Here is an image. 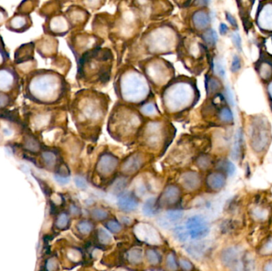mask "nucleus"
I'll list each match as a JSON object with an SVG mask.
<instances>
[{"instance_id": "obj_1", "label": "nucleus", "mask_w": 272, "mask_h": 271, "mask_svg": "<svg viewBox=\"0 0 272 271\" xmlns=\"http://www.w3.org/2000/svg\"><path fill=\"white\" fill-rule=\"evenodd\" d=\"M251 145L255 152L260 153L268 148L271 142V131L268 122L260 120L251 126Z\"/></svg>"}, {"instance_id": "obj_2", "label": "nucleus", "mask_w": 272, "mask_h": 271, "mask_svg": "<svg viewBox=\"0 0 272 271\" xmlns=\"http://www.w3.org/2000/svg\"><path fill=\"white\" fill-rule=\"evenodd\" d=\"M192 93L186 86H177L167 94V105L173 111L181 109L191 100Z\"/></svg>"}, {"instance_id": "obj_3", "label": "nucleus", "mask_w": 272, "mask_h": 271, "mask_svg": "<svg viewBox=\"0 0 272 271\" xmlns=\"http://www.w3.org/2000/svg\"><path fill=\"white\" fill-rule=\"evenodd\" d=\"M186 227L190 237L194 240H200L205 237L209 234L210 230L206 219L200 215L193 216L188 219L186 223Z\"/></svg>"}, {"instance_id": "obj_4", "label": "nucleus", "mask_w": 272, "mask_h": 271, "mask_svg": "<svg viewBox=\"0 0 272 271\" xmlns=\"http://www.w3.org/2000/svg\"><path fill=\"white\" fill-rule=\"evenodd\" d=\"M140 118L135 114H124L120 116L116 120V122L112 123V126H114L115 130L118 131L121 136L131 135L137 130L140 126Z\"/></svg>"}, {"instance_id": "obj_5", "label": "nucleus", "mask_w": 272, "mask_h": 271, "mask_svg": "<svg viewBox=\"0 0 272 271\" xmlns=\"http://www.w3.org/2000/svg\"><path fill=\"white\" fill-rule=\"evenodd\" d=\"M163 126L159 122L148 124L144 133V139L148 148H157L163 141Z\"/></svg>"}, {"instance_id": "obj_6", "label": "nucleus", "mask_w": 272, "mask_h": 271, "mask_svg": "<svg viewBox=\"0 0 272 271\" xmlns=\"http://www.w3.org/2000/svg\"><path fill=\"white\" fill-rule=\"evenodd\" d=\"M146 92L147 89L144 83L139 78L132 76L125 83L123 94L128 100L137 101L144 97Z\"/></svg>"}, {"instance_id": "obj_7", "label": "nucleus", "mask_w": 272, "mask_h": 271, "mask_svg": "<svg viewBox=\"0 0 272 271\" xmlns=\"http://www.w3.org/2000/svg\"><path fill=\"white\" fill-rule=\"evenodd\" d=\"M56 89V84L52 78L40 76L32 82V92L37 97H46L53 95Z\"/></svg>"}, {"instance_id": "obj_8", "label": "nucleus", "mask_w": 272, "mask_h": 271, "mask_svg": "<svg viewBox=\"0 0 272 271\" xmlns=\"http://www.w3.org/2000/svg\"><path fill=\"white\" fill-rule=\"evenodd\" d=\"M118 164V158L116 157L110 153H103L98 159L97 171L101 176H109L115 172Z\"/></svg>"}, {"instance_id": "obj_9", "label": "nucleus", "mask_w": 272, "mask_h": 271, "mask_svg": "<svg viewBox=\"0 0 272 271\" xmlns=\"http://www.w3.org/2000/svg\"><path fill=\"white\" fill-rule=\"evenodd\" d=\"M181 199V189L177 185H168L161 194L158 204L159 207L175 205Z\"/></svg>"}, {"instance_id": "obj_10", "label": "nucleus", "mask_w": 272, "mask_h": 271, "mask_svg": "<svg viewBox=\"0 0 272 271\" xmlns=\"http://www.w3.org/2000/svg\"><path fill=\"white\" fill-rule=\"evenodd\" d=\"M135 236L139 240L150 244H159L160 237L158 231L150 225L141 223L135 227Z\"/></svg>"}, {"instance_id": "obj_11", "label": "nucleus", "mask_w": 272, "mask_h": 271, "mask_svg": "<svg viewBox=\"0 0 272 271\" xmlns=\"http://www.w3.org/2000/svg\"><path fill=\"white\" fill-rule=\"evenodd\" d=\"M257 24L262 30L272 32V2H267L261 7L258 15Z\"/></svg>"}, {"instance_id": "obj_12", "label": "nucleus", "mask_w": 272, "mask_h": 271, "mask_svg": "<svg viewBox=\"0 0 272 271\" xmlns=\"http://www.w3.org/2000/svg\"><path fill=\"white\" fill-rule=\"evenodd\" d=\"M181 185L188 191H195L201 185V178L198 172L195 171H186L180 178Z\"/></svg>"}, {"instance_id": "obj_13", "label": "nucleus", "mask_w": 272, "mask_h": 271, "mask_svg": "<svg viewBox=\"0 0 272 271\" xmlns=\"http://www.w3.org/2000/svg\"><path fill=\"white\" fill-rule=\"evenodd\" d=\"M143 156L139 153H135L125 160L122 165V171L126 174H133L139 171L144 165Z\"/></svg>"}, {"instance_id": "obj_14", "label": "nucleus", "mask_w": 272, "mask_h": 271, "mask_svg": "<svg viewBox=\"0 0 272 271\" xmlns=\"http://www.w3.org/2000/svg\"><path fill=\"white\" fill-rule=\"evenodd\" d=\"M225 173L220 171L210 172L206 177L207 186L213 191H220L225 185Z\"/></svg>"}, {"instance_id": "obj_15", "label": "nucleus", "mask_w": 272, "mask_h": 271, "mask_svg": "<svg viewBox=\"0 0 272 271\" xmlns=\"http://www.w3.org/2000/svg\"><path fill=\"white\" fill-rule=\"evenodd\" d=\"M117 205L124 212H132L137 208L139 202L133 195L124 194L119 197Z\"/></svg>"}, {"instance_id": "obj_16", "label": "nucleus", "mask_w": 272, "mask_h": 271, "mask_svg": "<svg viewBox=\"0 0 272 271\" xmlns=\"http://www.w3.org/2000/svg\"><path fill=\"white\" fill-rule=\"evenodd\" d=\"M15 74L9 69L0 70V90L7 91L15 84Z\"/></svg>"}, {"instance_id": "obj_17", "label": "nucleus", "mask_w": 272, "mask_h": 271, "mask_svg": "<svg viewBox=\"0 0 272 271\" xmlns=\"http://www.w3.org/2000/svg\"><path fill=\"white\" fill-rule=\"evenodd\" d=\"M83 119L92 121L94 123L99 120L101 117L102 112L99 107H97L94 103H87L86 105L82 108Z\"/></svg>"}, {"instance_id": "obj_18", "label": "nucleus", "mask_w": 272, "mask_h": 271, "mask_svg": "<svg viewBox=\"0 0 272 271\" xmlns=\"http://www.w3.org/2000/svg\"><path fill=\"white\" fill-rule=\"evenodd\" d=\"M239 255H240V251L236 250V248H228L222 254V261L227 266H237Z\"/></svg>"}, {"instance_id": "obj_19", "label": "nucleus", "mask_w": 272, "mask_h": 271, "mask_svg": "<svg viewBox=\"0 0 272 271\" xmlns=\"http://www.w3.org/2000/svg\"><path fill=\"white\" fill-rule=\"evenodd\" d=\"M158 208L159 206L155 198H150L145 202L142 211L146 217H152L158 213Z\"/></svg>"}, {"instance_id": "obj_20", "label": "nucleus", "mask_w": 272, "mask_h": 271, "mask_svg": "<svg viewBox=\"0 0 272 271\" xmlns=\"http://www.w3.org/2000/svg\"><path fill=\"white\" fill-rule=\"evenodd\" d=\"M127 260L132 265H138L143 261V250L141 248L133 247L127 253Z\"/></svg>"}, {"instance_id": "obj_21", "label": "nucleus", "mask_w": 272, "mask_h": 271, "mask_svg": "<svg viewBox=\"0 0 272 271\" xmlns=\"http://www.w3.org/2000/svg\"><path fill=\"white\" fill-rule=\"evenodd\" d=\"M194 21L198 27L205 28L209 25L210 19L206 13L198 12L194 15Z\"/></svg>"}, {"instance_id": "obj_22", "label": "nucleus", "mask_w": 272, "mask_h": 271, "mask_svg": "<svg viewBox=\"0 0 272 271\" xmlns=\"http://www.w3.org/2000/svg\"><path fill=\"white\" fill-rule=\"evenodd\" d=\"M97 240L99 241V244L104 246H108L112 244V237L110 235L108 231H106L103 228H99L97 231Z\"/></svg>"}, {"instance_id": "obj_23", "label": "nucleus", "mask_w": 272, "mask_h": 271, "mask_svg": "<svg viewBox=\"0 0 272 271\" xmlns=\"http://www.w3.org/2000/svg\"><path fill=\"white\" fill-rule=\"evenodd\" d=\"M218 118L223 123L229 124L233 121V115L228 107H223L219 111Z\"/></svg>"}, {"instance_id": "obj_24", "label": "nucleus", "mask_w": 272, "mask_h": 271, "mask_svg": "<svg viewBox=\"0 0 272 271\" xmlns=\"http://www.w3.org/2000/svg\"><path fill=\"white\" fill-rule=\"evenodd\" d=\"M183 212L178 209H172L169 210L166 214V221L167 223H173V222H177L179 221L182 217H183Z\"/></svg>"}, {"instance_id": "obj_25", "label": "nucleus", "mask_w": 272, "mask_h": 271, "mask_svg": "<svg viewBox=\"0 0 272 271\" xmlns=\"http://www.w3.org/2000/svg\"><path fill=\"white\" fill-rule=\"evenodd\" d=\"M272 64L269 61L263 62L260 65V76L264 80L270 79L272 75Z\"/></svg>"}, {"instance_id": "obj_26", "label": "nucleus", "mask_w": 272, "mask_h": 271, "mask_svg": "<svg viewBox=\"0 0 272 271\" xmlns=\"http://www.w3.org/2000/svg\"><path fill=\"white\" fill-rule=\"evenodd\" d=\"M146 256L148 262L152 265H158L161 262V255L158 251L154 249H149L146 252Z\"/></svg>"}, {"instance_id": "obj_27", "label": "nucleus", "mask_w": 272, "mask_h": 271, "mask_svg": "<svg viewBox=\"0 0 272 271\" xmlns=\"http://www.w3.org/2000/svg\"><path fill=\"white\" fill-rule=\"evenodd\" d=\"M91 216H92V218L94 219L95 221H105V220L108 219L109 213L105 209L97 208H94L93 210H92Z\"/></svg>"}, {"instance_id": "obj_28", "label": "nucleus", "mask_w": 272, "mask_h": 271, "mask_svg": "<svg viewBox=\"0 0 272 271\" xmlns=\"http://www.w3.org/2000/svg\"><path fill=\"white\" fill-rule=\"evenodd\" d=\"M219 165V171L224 172L225 174L229 175V176L233 174L235 171H236V167H235L234 165L232 164V162H229V161H227V160L220 162Z\"/></svg>"}, {"instance_id": "obj_29", "label": "nucleus", "mask_w": 272, "mask_h": 271, "mask_svg": "<svg viewBox=\"0 0 272 271\" xmlns=\"http://www.w3.org/2000/svg\"><path fill=\"white\" fill-rule=\"evenodd\" d=\"M196 164L199 169H201L202 171H205L206 169L209 168V166H211V158L209 156L202 154V155L199 156L198 158H197Z\"/></svg>"}, {"instance_id": "obj_30", "label": "nucleus", "mask_w": 272, "mask_h": 271, "mask_svg": "<svg viewBox=\"0 0 272 271\" xmlns=\"http://www.w3.org/2000/svg\"><path fill=\"white\" fill-rule=\"evenodd\" d=\"M93 224L89 221H82L79 222L77 224V230L82 235H88L93 231Z\"/></svg>"}, {"instance_id": "obj_31", "label": "nucleus", "mask_w": 272, "mask_h": 271, "mask_svg": "<svg viewBox=\"0 0 272 271\" xmlns=\"http://www.w3.org/2000/svg\"><path fill=\"white\" fill-rule=\"evenodd\" d=\"M173 233H174L176 239L181 242L186 241V240H187V238L190 236V235L188 233L186 227H183V226L176 227L175 228L173 229Z\"/></svg>"}, {"instance_id": "obj_32", "label": "nucleus", "mask_w": 272, "mask_h": 271, "mask_svg": "<svg viewBox=\"0 0 272 271\" xmlns=\"http://www.w3.org/2000/svg\"><path fill=\"white\" fill-rule=\"evenodd\" d=\"M218 34L215 30H209L203 34V39L209 46H214L218 42Z\"/></svg>"}, {"instance_id": "obj_33", "label": "nucleus", "mask_w": 272, "mask_h": 271, "mask_svg": "<svg viewBox=\"0 0 272 271\" xmlns=\"http://www.w3.org/2000/svg\"><path fill=\"white\" fill-rule=\"evenodd\" d=\"M259 253L263 256L272 255V237L269 238L264 242V244L260 246Z\"/></svg>"}, {"instance_id": "obj_34", "label": "nucleus", "mask_w": 272, "mask_h": 271, "mask_svg": "<svg viewBox=\"0 0 272 271\" xmlns=\"http://www.w3.org/2000/svg\"><path fill=\"white\" fill-rule=\"evenodd\" d=\"M241 142H242V134H241V132H238L236 134L234 146H233V149H232V156H233L234 159H237L239 156H240Z\"/></svg>"}, {"instance_id": "obj_35", "label": "nucleus", "mask_w": 272, "mask_h": 271, "mask_svg": "<svg viewBox=\"0 0 272 271\" xmlns=\"http://www.w3.org/2000/svg\"><path fill=\"white\" fill-rule=\"evenodd\" d=\"M69 223H70V217L66 213H61L56 221V226L59 229H66Z\"/></svg>"}, {"instance_id": "obj_36", "label": "nucleus", "mask_w": 272, "mask_h": 271, "mask_svg": "<svg viewBox=\"0 0 272 271\" xmlns=\"http://www.w3.org/2000/svg\"><path fill=\"white\" fill-rule=\"evenodd\" d=\"M105 226L107 227V229L110 232H112V233L117 234L119 232H121V230H122V226H121V223L117 222V221H114V220L108 221L105 223Z\"/></svg>"}, {"instance_id": "obj_37", "label": "nucleus", "mask_w": 272, "mask_h": 271, "mask_svg": "<svg viewBox=\"0 0 272 271\" xmlns=\"http://www.w3.org/2000/svg\"><path fill=\"white\" fill-rule=\"evenodd\" d=\"M43 158L46 164L49 166H53L57 162V156L51 151H46L43 153Z\"/></svg>"}, {"instance_id": "obj_38", "label": "nucleus", "mask_w": 272, "mask_h": 271, "mask_svg": "<svg viewBox=\"0 0 272 271\" xmlns=\"http://www.w3.org/2000/svg\"><path fill=\"white\" fill-rule=\"evenodd\" d=\"M166 265H167V269L170 270V271H174V270L177 269V260H176L175 254L171 252L167 255Z\"/></svg>"}, {"instance_id": "obj_39", "label": "nucleus", "mask_w": 272, "mask_h": 271, "mask_svg": "<svg viewBox=\"0 0 272 271\" xmlns=\"http://www.w3.org/2000/svg\"><path fill=\"white\" fill-rule=\"evenodd\" d=\"M252 215H253L254 218L256 219L257 221H264L265 219L268 218V212L266 209L256 207L252 211Z\"/></svg>"}, {"instance_id": "obj_40", "label": "nucleus", "mask_w": 272, "mask_h": 271, "mask_svg": "<svg viewBox=\"0 0 272 271\" xmlns=\"http://www.w3.org/2000/svg\"><path fill=\"white\" fill-rule=\"evenodd\" d=\"M220 83L216 79H210L209 81L207 82L206 89L207 92L209 94L214 93L220 89Z\"/></svg>"}, {"instance_id": "obj_41", "label": "nucleus", "mask_w": 272, "mask_h": 271, "mask_svg": "<svg viewBox=\"0 0 272 271\" xmlns=\"http://www.w3.org/2000/svg\"><path fill=\"white\" fill-rule=\"evenodd\" d=\"M156 112V108L153 103H148L142 107V112L146 116H151Z\"/></svg>"}, {"instance_id": "obj_42", "label": "nucleus", "mask_w": 272, "mask_h": 271, "mask_svg": "<svg viewBox=\"0 0 272 271\" xmlns=\"http://www.w3.org/2000/svg\"><path fill=\"white\" fill-rule=\"evenodd\" d=\"M214 70L221 77L224 78L225 76V70H224V65H222L221 61H216L214 63Z\"/></svg>"}, {"instance_id": "obj_43", "label": "nucleus", "mask_w": 272, "mask_h": 271, "mask_svg": "<svg viewBox=\"0 0 272 271\" xmlns=\"http://www.w3.org/2000/svg\"><path fill=\"white\" fill-rule=\"evenodd\" d=\"M241 59H240V57H239L237 55H235L234 57H233V59H232L231 70H232L233 73H236V72H238L239 70H241Z\"/></svg>"}, {"instance_id": "obj_44", "label": "nucleus", "mask_w": 272, "mask_h": 271, "mask_svg": "<svg viewBox=\"0 0 272 271\" xmlns=\"http://www.w3.org/2000/svg\"><path fill=\"white\" fill-rule=\"evenodd\" d=\"M232 42L234 44L236 49H238L239 50H241V45H242V41H241V36L239 34L238 32H234L232 35Z\"/></svg>"}, {"instance_id": "obj_45", "label": "nucleus", "mask_w": 272, "mask_h": 271, "mask_svg": "<svg viewBox=\"0 0 272 271\" xmlns=\"http://www.w3.org/2000/svg\"><path fill=\"white\" fill-rule=\"evenodd\" d=\"M74 182L76 187L80 189H85L87 188V182L85 179L81 177H76L74 178Z\"/></svg>"}, {"instance_id": "obj_46", "label": "nucleus", "mask_w": 272, "mask_h": 271, "mask_svg": "<svg viewBox=\"0 0 272 271\" xmlns=\"http://www.w3.org/2000/svg\"><path fill=\"white\" fill-rule=\"evenodd\" d=\"M180 267L185 271H191L194 268L192 263H190V261L187 259H181L179 260Z\"/></svg>"}, {"instance_id": "obj_47", "label": "nucleus", "mask_w": 272, "mask_h": 271, "mask_svg": "<svg viewBox=\"0 0 272 271\" xmlns=\"http://www.w3.org/2000/svg\"><path fill=\"white\" fill-rule=\"evenodd\" d=\"M26 146L29 149H31L32 151H36L39 149L38 143L33 139H28L26 141Z\"/></svg>"}, {"instance_id": "obj_48", "label": "nucleus", "mask_w": 272, "mask_h": 271, "mask_svg": "<svg viewBox=\"0 0 272 271\" xmlns=\"http://www.w3.org/2000/svg\"><path fill=\"white\" fill-rule=\"evenodd\" d=\"M55 180L57 181V182L61 184V185H66L70 181V177H66V176H61L60 174H56L54 176Z\"/></svg>"}, {"instance_id": "obj_49", "label": "nucleus", "mask_w": 272, "mask_h": 271, "mask_svg": "<svg viewBox=\"0 0 272 271\" xmlns=\"http://www.w3.org/2000/svg\"><path fill=\"white\" fill-rule=\"evenodd\" d=\"M8 97L6 95L0 93V107H4L8 103Z\"/></svg>"}, {"instance_id": "obj_50", "label": "nucleus", "mask_w": 272, "mask_h": 271, "mask_svg": "<svg viewBox=\"0 0 272 271\" xmlns=\"http://www.w3.org/2000/svg\"><path fill=\"white\" fill-rule=\"evenodd\" d=\"M70 212L72 213L73 215H75V216H77V215H80V209H79L78 207L76 206V205H71L70 207Z\"/></svg>"}, {"instance_id": "obj_51", "label": "nucleus", "mask_w": 272, "mask_h": 271, "mask_svg": "<svg viewBox=\"0 0 272 271\" xmlns=\"http://www.w3.org/2000/svg\"><path fill=\"white\" fill-rule=\"evenodd\" d=\"M226 94H227V99H228V102H229L231 104H232V103H233V97H232V92H231V90H230L228 88L227 89V90H226Z\"/></svg>"}, {"instance_id": "obj_52", "label": "nucleus", "mask_w": 272, "mask_h": 271, "mask_svg": "<svg viewBox=\"0 0 272 271\" xmlns=\"http://www.w3.org/2000/svg\"><path fill=\"white\" fill-rule=\"evenodd\" d=\"M228 27L225 25V24H221V25H220V32H221V34L224 35V34H226V33L228 32Z\"/></svg>"}, {"instance_id": "obj_53", "label": "nucleus", "mask_w": 272, "mask_h": 271, "mask_svg": "<svg viewBox=\"0 0 272 271\" xmlns=\"http://www.w3.org/2000/svg\"><path fill=\"white\" fill-rule=\"evenodd\" d=\"M226 17H227V19H228V21L229 22L230 24H232V25H236V19L233 18V16L229 15V14H227Z\"/></svg>"}, {"instance_id": "obj_54", "label": "nucleus", "mask_w": 272, "mask_h": 271, "mask_svg": "<svg viewBox=\"0 0 272 271\" xmlns=\"http://www.w3.org/2000/svg\"><path fill=\"white\" fill-rule=\"evenodd\" d=\"M5 60V50L2 47H0V65Z\"/></svg>"}, {"instance_id": "obj_55", "label": "nucleus", "mask_w": 272, "mask_h": 271, "mask_svg": "<svg viewBox=\"0 0 272 271\" xmlns=\"http://www.w3.org/2000/svg\"><path fill=\"white\" fill-rule=\"evenodd\" d=\"M268 94L269 99L272 102V80L268 85Z\"/></svg>"}, {"instance_id": "obj_56", "label": "nucleus", "mask_w": 272, "mask_h": 271, "mask_svg": "<svg viewBox=\"0 0 272 271\" xmlns=\"http://www.w3.org/2000/svg\"><path fill=\"white\" fill-rule=\"evenodd\" d=\"M264 271H272V261H269L264 265Z\"/></svg>"}, {"instance_id": "obj_57", "label": "nucleus", "mask_w": 272, "mask_h": 271, "mask_svg": "<svg viewBox=\"0 0 272 271\" xmlns=\"http://www.w3.org/2000/svg\"><path fill=\"white\" fill-rule=\"evenodd\" d=\"M196 2L198 5H206L208 3V0H196Z\"/></svg>"}]
</instances>
